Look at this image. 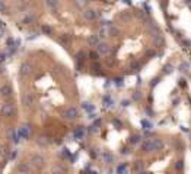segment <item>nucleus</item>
Masks as SVG:
<instances>
[{"label": "nucleus", "instance_id": "39448f33", "mask_svg": "<svg viewBox=\"0 0 191 174\" xmlns=\"http://www.w3.org/2000/svg\"><path fill=\"white\" fill-rule=\"evenodd\" d=\"M98 16H99V12L95 10V9H86L83 12V17L86 21H95Z\"/></svg>", "mask_w": 191, "mask_h": 174}, {"label": "nucleus", "instance_id": "aec40b11", "mask_svg": "<svg viewBox=\"0 0 191 174\" xmlns=\"http://www.w3.org/2000/svg\"><path fill=\"white\" fill-rule=\"evenodd\" d=\"M41 31H42V33H45V35H51V33H53V28L44 25V26L41 28Z\"/></svg>", "mask_w": 191, "mask_h": 174}, {"label": "nucleus", "instance_id": "ddd939ff", "mask_svg": "<svg viewBox=\"0 0 191 174\" xmlns=\"http://www.w3.org/2000/svg\"><path fill=\"white\" fill-rule=\"evenodd\" d=\"M7 138H9V141H13L15 144L19 142V139H18V136H16V132H15L13 128H9V130H7Z\"/></svg>", "mask_w": 191, "mask_h": 174}, {"label": "nucleus", "instance_id": "2eb2a0df", "mask_svg": "<svg viewBox=\"0 0 191 174\" xmlns=\"http://www.w3.org/2000/svg\"><path fill=\"white\" fill-rule=\"evenodd\" d=\"M18 170H19V173H22V174H29V165L28 164H19V167H18Z\"/></svg>", "mask_w": 191, "mask_h": 174}, {"label": "nucleus", "instance_id": "20e7f679", "mask_svg": "<svg viewBox=\"0 0 191 174\" xmlns=\"http://www.w3.org/2000/svg\"><path fill=\"white\" fill-rule=\"evenodd\" d=\"M31 73H32V65H31V62H28V61L22 62L21 67H19V74H21V77H28Z\"/></svg>", "mask_w": 191, "mask_h": 174}, {"label": "nucleus", "instance_id": "2f4dec72", "mask_svg": "<svg viewBox=\"0 0 191 174\" xmlns=\"http://www.w3.org/2000/svg\"><path fill=\"white\" fill-rule=\"evenodd\" d=\"M140 97H141V96H140V93H139V92H136L134 94H133V99H136V100H140Z\"/></svg>", "mask_w": 191, "mask_h": 174}, {"label": "nucleus", "instance_id": "4468645a", "mask_svg": "<svg viewBox=\"0 0 191 174\" xmlns=\"http://www.w3.org/2000/svg\"><path fill=\"white\" fill-rule=\"evenodd\" d=\"M88 44H89L90 47H98V44H99V36H98V35H90L89 38H88Z\"/></svg>", "mask_w": 191, "mask_h": 174}, {"label": "nucleus", "instance_id": "7ed1b4c3", "mask_svg": "<svg viewBox=\"0 0 191 174\" xmlns=\"http://www.w3.org/2000/svg\"><path fill=\"white\" fill-rule=\"evenodd\" d=\"M0 113L6 116V118H10L12 115L15 113V106L13 103H5L2 108H0Z\"/></svg>", "mask_w": 191, "mask_h": 174}, {"label": "nucleus", "instance_id": "cd10ccee", "mask_svg": "<svg viewBox=\"0 0 191 174\" xmlns=\"http://www.w3.org/2000/svg\"><path fill=\"white\" fill-rule=\"evenodd\" d=\"M7 60V55L3 52V54H0V65H3V62Z\"/></svg>", "mask_w": 191, "mask_h": 174}, {"label": "nucleus", "instance_id": "1a4fd4ad", "mask_svg": "<svg viewBox=\"0 0 191 174\" xmlns=\"http://www.w3.org/2000/svg\"><path fill=\"white\" fill-rule=\"evenodd\" d=\"M0 94L3 97H10L12 94H13V89L9 84H3V86L0 87Z\"/></svg>", "mask_w": 191, "mask_h": 174}, {"label": "nucleus", "instance_id": "58836bf2", "mask_svg": "<svg viewBox=\"0 0 191 174\" xmlns=\"http://www.w3.org/2000/svg\"><path fill=\"white\" fill-rule=\"evenodd\" d=\"M139 174H149V173H146V171H139Z\"/></svg>", "mask_w": 191, "mask_h": 174}, {"label": "nucleus", "instance_id": "f3484780", "mask_svg": "<svg viewBox=\"0 0 191 174\" xmlns=\"http://www.w3.org/2000/svg\"><path fill=\"white\" fill-rule=\"evenodd\" d=\"M108 29H109V26H101V29H99V35H98V36H101V38L109 36V35H108Z\"/></svg>", "mask_w": 191, "mask_h": 174}, {"label": "nucleus", "instance_id": "473e14b6", "mask_svg": "<svg viewBox=\"0 0 191 174\" xmlns=\"http://www.w3.org/2000/svg\"><path fill=\"white\" fill-rule=\"evenodd\" d=\"M113 123H114V125H115V126H117V128H121V122H120V120L114 119V120H113Z\"/></svg>", "mask_w": 191, "mask_h": 174}, {"label": "nucleus", "instance_id": "9d476101", "mask_svg": "<svg viewBox=\"0 0 191 174\" xmlns=\"http://www.w3.org/2000/svg\"><path fill=\"white\" fill-rule=\"evenodd\" d=\"M37 144H38L39 147H48V145L51 144L50 136H47V135H39L38 138H37Z\"/></svg>", "mask_w": 191, "mask_h": 174}, {"label": "nucleus", "instance_id": "bb28decb", "mask_svg": "<svg viewBox=\"0 0 191 174\" xmlns=\"http://www.w3.org/2000/svg\"><path fill=\"white\" fill-rule=\"evenodd\" d=\"M141 167H143V164H141V161H136L134 163V170H137V171H140Z\"/></svg>", "mask_w": 191, "mask_h": 174}, {"label": "nucleus", "instance_id": "f8f14e48", "mask_svg": "<svg viewBox=\"0 0 191 174\" xmlns=\"http://www.w3.org/2000/svg\"><path fill=\"white\" fill-rule=\"evenodd\" d=\"M53 174H66V167L63 164H56L53 167Z\"/></svg>", "mask_w": 191, "mask_h": 174}, {"label": "nucleus", "instance_id": "393cba45", "mask_svg": "<svg viewBox=\"0 0 191 174\" xmlns=\"http://www.w3.org/2000/svg\"><path fill=\"white\" fill-rule=\"evenodd\" d=\"M180 68H181V71H187L188 68H190V64H188V62H181Z\"/></svg>", "mask_w": 191, "mask_h": 174}, {"label": "nucleus", "instance_id": "f704fd0d", "mask_svg": "<svg viewBox=\"0 0 191 174\" xmlns=\"http://www.w3.org/2000/svg\"><path fill=\"white\" fill-rule=\"evenodd\" d=\"M5 73H6L5 65H0V74H5Z\"/></svg>", "mask_w": 191, "mask_h": 174}, {"label": "nucleus", "instance_id": "c85d7f7f", "mask_svg": "<svg viewBox=\"0 0 191 174\" xmlns=\"http://www.w3.org/2000/svg\"><path fill=\"white\" fill-rule=\"evenodd\" d=\"M69 39H70V36H67V35H63L62 38H60V42L66 44V42H69Z\"/></svg>", "mask_w": 191, "mask_h": 174}, {"label": "nucleus", "instance_id": "5701e85b", "mask_svg": "<svg viewBox=\"0 0 191 174\" xmlns=\"http://www.w3.org/2000/svg\"><path fill=\"white\" fill-rule=\"evenodd\" d=\"M89 57H90V60H94V61H98V58H99L98 52H95V51H90V52H89Z\"/></svg>", "mask_w": 191, "mask_h": 174}, {"label": "nucleus", "instance_id": "e433bc0d", "mask_svg": "<svg viewBox=\"0 0 191 174\" xmlns=\"http://www.w3.org/2000/svg\"><path fill=\"white\" fill-rule=\"evenodd\" d=\"M5 7H6V6H5V3H3V2L0 0V12H2V10H5Z\"/></svg>", "mask_w": 191, "mask_h": 174}, {"label": "nucleus", "instance_id": "dca6fc26", "mask_svg": "<svg viewBox=\"0 0 191 174\" xmlns=\"http://www.w3.org/2000/svg\"><path fill=\"white\" fill-rule=\"evenodd\" d=\"M108 35L109 36H118L120 35V29L115 26H109V29H108Z\"/></svg>", "mask_w": 191, "mask_h": 174}, {"label": "nucleus", "instance_id": "6e6552de", "mask_svg": "<svg viewBox=\"0 0 191 174\" xmlns=\"http://www.w3.org/2000/svg\"><path fill=\"white\" fill-rule=\"evenodd\" d=\"M22 103H23V106H26V108H31V106L34 104V96H32V93H25V94H23Z\"/></svg>", "mask_w": 191, "mask_h": 174}, {"label": "nucleus", "instance_id": "9b49d317", "mask_svg": "<svg viewBox=\"0 0 191 174\" xmlns=\"http://www.w3.org/2000/svg\"><path fill=\"white\" fill-rule=\"evenodd\" d=\"M29 132H31L29 125H22V126H21V130H19V135L22 136V138H25V139H28V138H29Z\"/></svg>", "mask_w": 191, "mask_h": 174}, {"label": "nucleus", "instance_id": "4c0bfd02", "mask_svg": "<svg viewBox=\"0 0 191 174\" xmlns=\"http://www.w3.org/2000/svg\"><path fill=\"white\" fill-rule=\"evenodd\" d=\"M143 125L146 126V129H149V128H150V123H149V122H146V120H143Z\"/></svg>", "mask_w": 191, "mask_h": 174}, {"label": "nucleus", "instance_id": "412c9836", "mask_svg": "<svg viewBox=\"0 0 191 174\" xmlns=\"http://www.w3.org/2000/svg\"><path fill=\"white\" fill-rule=\"evenodd\" d=\"M45 3H47L48 7H53V9H56L57 6H58V2H56V0H47Z\"/></svg>", "mask_w": 191, "mask_h": 174}, {"label": "nucleus", "instance_id": "7c9ffc66", "mask_svg": "<svg viewBox=\"0 0 191 174\" xmlns=\"http://www.w3.org/2000/svg\"><path fill=\"white\" fill-rule=\"evenodd\" d=\"M16 155H18L16 149H13V151H12L10 154H9V158H10V160H15V158H16Z\"/></svg>", "mask_w": 191, "mask_h": 174}, {"label": "nucleus", "instance_id": "f257e3e1", "mask_svg": "<svg viewBox=\"0 0 191 174\" xmlns=\"http://www.w3.org/2000/svg\"><path fill=\"white\" fill-rule=\"evenodd\" d=\"M143 151L146 152H152V151H157V149H161L163 147L162 141H159V139H149V141H145L143 142Z\"/></svg>", "mask_w": 191, "mask_h": 174}, {"label": "nucleus", "instance_id": "6ab92c4d", "mask_svg": "<svg viewBox=\"0 0 191 174\" xmlns=\"http://www.w3.org/2000/svg\"><path fill=\"white\" fill-rule=\"evenodd\" d=\"M0 155L5 157V158L9 155V148L6 147V145H2V147H0Z\"/></svg>", "mask_w": 191, "mask_h": 174}, {"label": "nucleus", "instance_id": "0eeeda50", "mask_svg": "<svg viewBox=\"0 0 191 174\" xmlns=\"http://www.w3.org/2000/svg\"><path fill=\"white\" fill-rule=\"evenodd\" d=\"M111 52V45L107 42H99L98 44V54L102 55H107Z\"/></svg>", "mask_w": 191, "mask_h": 174}, {"label": "nucleus", "instance_id": "f03ea898", "mask_svg": "<svg viewBox=\"0 0 191 174\" xmlns=\"http://www.w3.org/2000/svg\"><path fill=\"white\" fill-rule=\"evenodd\" d=\"M29 163L34 165L35 168H42L45 165V160L42 155H39V154H34L32 157H31V161Z\"/></svg>", "mask_w": 191, "mask_h": 174}, {"label": "nucleus", "instance_id": "a211bd4d", "mask_svg": "<svg viewBox=\"0 0 191 174\" xmlns=\"http://www.w3.org/2000/svg\"><path fill=\"white\" fill-rule=\"evenodd\" d=\"M104 160H105L107 163H113V161H114L113 154H111V152H108V151H105V152H104Z\"/></svg>", "mask_w": 191, "mask_h": 174}, {"label": "nucleus", "instance_id": "c9c22d12", "mask_svg": "<svg viewBox=\"0 0 191 174\" xmlns=\"http://www.w3.org/2000/svg\"><path fill=\"white\" fill-rule=\"evenodd\" d=\"M169 71H172V67H171V65H166V67H165V73H169Z\"/></svg>", "mask_w": 191, "mask_h": 174}, {"label": "nucleus", "instance_id": "72a5a7b5", "mask_svg": "<svg viewBox=\"0 0 191 174\" xmlns=\"http://www.w3.org/2000/svg\"><path fill=\"white\" fill-rule=\"evenodd\" d=\"M182 167H184V164H182V161H178V163H177V168H178V170H181V168H182Z\"/></svg>", "mask_w": 191, "mask_h": 174}, {"label": "nucleus", "instance_id": "a878e982", "mask_svg": "<svg viewBox=\"0 0 191 174\" xmlns=\"http://www.w3.org/2000/svg\"><path fill=\"white\" fill-rule=\"evenodd\" d=\"M131 144H137V142H140V136L136 135V136H131V139H130Z\"/></svg>", "mask_w": 191, "mask_h": 174}, {"label": "nucleus", "instance_id": "4be33fe9", "mask_svg": "<svg viewBox=\"0 0 191 174\" xmlns=\"http://www.w3.org/2000/svg\"><path fill=\"white\" fill-rule=\"evenodd\" d=\"M35 21V17L32 16V15H28V16H25L23 17V23H26V25H29V23H31V22H34Z\"/></svg>", "mask_w": 191, "mask_h": 174}, {"label": "nucleus", "instance_id": "c756f323", "mask_svg": "<svg viewBox=\"0 0 191 174\" xmlns=\"http://www.w3.org/2000/svg\"><path fill=\"white\" fill-rule=\"evenodd\" d=\"M83 60H85V54L82 52V51H80V52L78 54V61H79V62H82Z\"/></svg>", "mask_w": 191, "mask_h": 174}, {"label": "nucleus", "instance_id": "423d86ee", "mask_svg": "<svg viewBox=\"0 0 191 174\" xmlns=\"http://www.w3.org/2000/svg\"><path fill=\"white\" fill-rule=\"evenodd\" d=\"M78 116H79V112L76 108H69V109H66V112H64V118L69 120L76 119Z\"/></svg>", "mask_w": 191, "mask_h": 174}, {"label": "nucleus", "instance_id": "b1692460", "mask_svg": "<svg viewBox=\"0 0 191 174\" xmlns=\"http://www.w3.org/2000/svg\"><path fill=\"white\" fill-rule=\"evenodd\" d=\"M83 135V129H82V128H80V126H79L78 129L74 130V136H78V138H80V136Z\"/></svg>", "mask_w": 191, "mask_h": 174}]
</instances>
